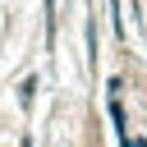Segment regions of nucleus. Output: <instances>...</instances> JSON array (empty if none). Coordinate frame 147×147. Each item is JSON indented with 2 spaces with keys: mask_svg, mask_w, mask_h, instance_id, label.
Returning a JSON list of instances; mask_svg holds the SVG:
<instances>
[{
  "mask_svg": "<svg viewBox=\"0 0 147 147\" xmlns=\"http://www.w3.org/2000/svg\"><path fill=\"white\" fill-rule=\"evenodd\" d=\"M18 147H32V138H23V142H18Z\"/></svg>",
  "mask_w": 147,
  "mask_h": 147,
  "instance_id": "obj_1",
  "label": "nucleus"
}]
</instances>
